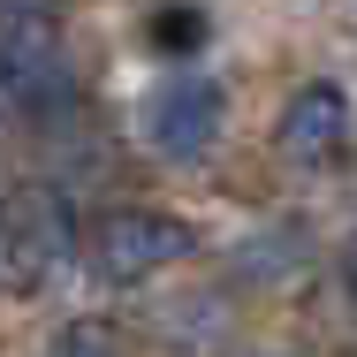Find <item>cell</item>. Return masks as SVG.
Wrapping results in <instances>:
<instances>
[{"instance_id": "obj_2", "label": "cell", "mask_w": 357, "mask_h": 357, "mask_svg": "<svg viewBox=\"0 0 357 357\" xmlns=\"http://www.w3.org/2000/svg\"><path fill=\"white\" fill-rule=\"evenodd\" d=\"M76 251V213L54 183H15L0 198V266L15 289H38L69 266Z\"/></svg>"}, {"instance_id": "obj_4", "label": "cell", "mask_w": 357, "mask_h": 357, "mask_svg": "<svg viewBox=\"0 0 357 357\" xmlns=\"http://www.w3.org/2000/svg\"><path fill=\"white\" fill-rule=\"evenodd\" d=\"M137 122H144V144H152L160 160H198V152L220 137V84H206V76L160 84V91L144 99Z\"/></svg>"}, {"instance_id": "obj_6", "label": "cell", "mask_w": 357, "mask_h": 357, "mask_svg": "<svg viewBox=\"0 0 357 357\" xmlns=\"http://www.w3.org/2000/svg\"><path fill=\"white\" fill-rule=\"evenodd\" d=\"M152 46H160V54H198V46H206V8H190V0L152 8Z\"/></svg>"}, {"instance_id": "obj_3", "label": "cell", "mask_w": 357, "mask_h": 357, "mask_svg": "<svg viewBox=\"0 0 357 357\" xmlns=\"http://www.w3.org/2000/svg\"><path fill=\"white\" fill-rule=\"evenodd\" d=\"M183 251H190V228L175 213L130 206V213H107L91 228V274H99V282H144V274H160V266L183 259Z\"/></svg>"}, {"instance_id": "obj_1", "label": "cell", "mask_w": 357, "mask_h": 357, "mask_svg": "<svg viewBox=\"0 0 357 357\" xmlns=\"http://www.w3.org/2000/svg\"><path fill=\"white\" fill-rule=\"evenodd\" d=\"M61 99H69L61 0H0V107L46 114Z\"/></svg>"}, {"instance_id": "obj_5", "label": "cell", "mask_w": 357, "mask_h": 357, "mask_svg": "<svg viewBox=\"0 0 357 357\" xmlns=\"http://www.w3.org/2000/svg\"><path fill=\"white\" fill-rule=\"evenodd\" d=\"M350 137V99L335 91V84H304L296 99L282 107V122H274V152H282L289 167H327L335 152Z\"/></svg>"}, {"instance_id": "obj_7", "label": "cell", "mask_w": 357, "mask_h": 357, "mask_svg": "<svg viewBox=\"0 0 357 357\" xmlns=\"http://www.w3.org/2000/svg\"><path fill=\"white\" fill-rule=\"evenodd\" d=\"M107 342H114V335H99V327H76L69 342H61V357H114Z\"/></svg>"}]
</instances>
